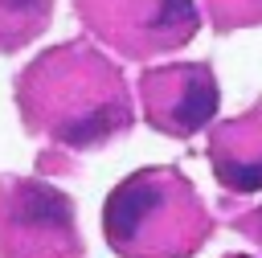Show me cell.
<instances>
[{
  "label": "cell",
  "instance_id": "8",
  "mask_svg": "<svg viewBox=\"0 0 262 258\" xmlns=\"http://www.w3.org/2000/svg\"><path fill=\"white\" fill-rule=\"evenodd\" d=\"M254 229H258V238H262V209H258V221H254Z\"/></svg>",
  "mask_w": 262,
  "mask_h": 258
},
{
  "label": "cell",
  "instance_id": "6",
  "mask_svg": "<svg viewBox=\"0 0 262 258\" xmlns=\"http://www.w3.org/2000/svg\"><path fill=\"white\" fill-rule=\"evenodd\" d=\"M0 12L8 20H25L29 29H37L41 12H45V0H0Z\"/></svg>",
  "mask_w": 262,
  "mask_h": 258
},
{
  "label": "cell",
  "instance_id": "7",
  "mask_svg": "<svg viewBox=\"0 0 262 258\" xmlns=\"http://www.w3.org/2000/svg\"><path fill=\"white\" fill-rule=\"evenodd\" d=\"M217 12L233 25V20H262V0H213Z\"/></svg>",
  "mask_w": 262,
  "mask_h": 258
},
{
  "label": "cell",
  "instance_id": "3",
  "mask_svg": "<svg viewBox=\"0 0 262 258\" xmlns=\"http://www.w3.org/2000/svg\"><path fill=\"white\" fill-rule=\"evenodd\" d=\"M102 29L115 41L131 45V53H147L188 41L196 29V12L192 0H119L115 16Z\"/></svg>",
  "mask_w": 262,
  "mask_h": 258
},
{
  "label": "cell",
  "instance_id": "2",
  "mask_svg": "<svg viewBox=\"0 0 262 258\" xmlns=\"http://www.w3.org/2000/svg\"><path fill=\"white\" fill-rule=\"evenodd\" d=\"M147 111L160 127L188 135L217 115V82L205 66H172L143 82Z\"/></svg>",
  "mask_w": 262,
  "mask_h": 258
},
{
  "label": "cell",
  "instance_id": "5",
  "mask_svg": "<svg viewBox=\"0 0 262 258\" xmlns=\"http://www.w3.org/2000/svg\"><path fill=\"white\" fill-rule=\"evenodd\" d=\"M8 221L20 229V233H41V238H70V225H74V213H70V201L41 184V180H25L12 188L8 197Z\"/></svg>",
  "mask_w": 262,
  "mask_h": 258
},
{
  "label": "cell",
  "instance_id": "4",
  "mask_svg": "<svg viewBox=\"0 0 262 258\" xmlns=\"http://www.w3.org/2000/svg\"><path fill=\"white\" fill-rule=\"evenodd\" d=\"M209 160L225 188H233V192L262 188V119L254 115V119L221 127Z\"/></svg>",
  "mask_w": 262,
  "mask_h": 258
},
{
  "label": "cell",
  "instance_id": "9",
  "mask_svg": "<svg viewBox=\"0 0 262 258\" xmlns=\"http://www.w3.org/2000/svg\"><path fill=\"white\" fill-rule=\"evenodd\" d=\"M233 258H242V254H233Z\"/></svg>",
  "mask_w": 262,
  "mask_h": 258
},
{
  "label": "cell",
  "instance_id": "1",
  "mask_svg": "<svg viewBox=\"0 0 262 258\" xmlns=\"http://www.w3.org/2000/svg\"><path fill=\"white\" fill-rule=\"evenodd\" d=\"M201 201L176 172H135L106 201V238L131 258H172L201 238Z\"/></svg>",
  "mask_w": 262,
  "mask_h": 258
}]
</instances>
